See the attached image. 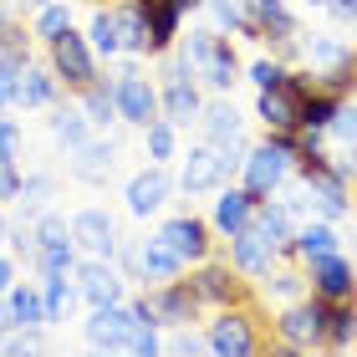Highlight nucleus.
<instances>
[{
    "instance_id": "1",
    "label": "nucleus",
    "mask_w": 357,
    "mask_h": 357,
    "mask_svg": "<svg viewBox=\"0 0 357 357\" xmlns=\"http://www.w3.org/2000/svg\"><path fill=\"white\" fill-rule=\"evenodd\" d=\"M149 321H153V312L143 301H133V306H123V301L92 306V317H87V347H97V352H128V347H133V337L149 327Z\"/></svg>"
},
{
    "instance_id": "2",
    "label": "nucleus",
    "mask_w": 357,
    "mask_h": 357,
    "mask_svg": "<svg viewBox=\"0 0 357 357\" xmlns=\"http://www.w3.org/2000/svg\"><path fill=\"white\" fill-rule=\"evenodd\" d=\"M301 153V143L296 138H271V143H261L250 158H245V189L255 194V199H266L271 189H281L286 184V169H291V158Z\"/></svg>"
},
{
    "instance_id": "3",
    "label": "nucleus",
    "mask_w": 357,
    "mask_h": 357,
    "mask_svg": "<svg viewBox=\"0 0 357 357\" xmlns=\"http://www.w3.org/2000/svg\"><path fill=\"white\" fill-rule=\"evenodd\" d=\"M67 230H72V245L97 255V261H112V255H118V225H112L107 209H97V204L77 209V215L67 220Z\"/></svg>"
},
{
    "instance_id": "4",
    "label": "nucleus",
    "mask_w": 357,
    "mask_h": 357,
    "mask_svg": "<svg viewBox=\"0 0 357 357\" xmlns=\"http://www.w3.org/2000/svg\"><path fill=\"white\" fill-rule=\"evenodd\" d=\"M52 72H56V82H67V87H87V82H97V61H92L87 36H77L72 26L61 31V36L52 41Z\"/></svg>"
},
{
    "instance_id": "5",
    "label": "nucleus",
    "mask_w": 357,
    "mask_h": 357,
    "mask_svg": "<svg viewBox=\"0 0 357 357\" xmlns=\"http://www.w3.org/2000/svg\"><path fill=\"white\" fill-rule=\"evenodd\" d=\"M112 97H118V118L133 123V128H149V123L158 118V92L143 82L133 67H128L118 82H112Z\"/></svg>"
},
{
    "instance_id": "6",
    "label": "nucleus",
    "mask_w": 357,
    "mask_h": 357,
    "mask_svg": "<svg viewBox=\"0 0 357 357\" xmlns=\"http://www.w3.org/2000/svg\"><path fill=\"white\" fill-rule=\"evenodd\" d=\"M169 194H174V178L164 164H149L143 174L128 178V189H123V199H128V215H153V209H164L169 204Z\"/></svg>"
},
{
    "instance_id": "7",
    "label": "nucleus",
    "mask_w": 357,
    "mask_h": 357,
    "mask_svg": "<svg viewBox=\"0 0 357 357\" xmlns=\"http://www.w3.org/2000/svg\"><path fill=\"white\" fill-rule=\"evenodd\" d=\"M301 97H306V87H296V82L266 87L261 102H255V112H261V123L271 128V133H291V128H301Z\"/></svg>"
},
{
    "instance_id": "8",
    "label": "nucleus",
    "mask_w": 357,
    "mask_h": 357,
    "mask_svg": "<svg viewBox=\"0 0 357 357\" xmlns=\"http://www.w3.org/2000/svg\"><path fill=\"white\" fill-rule=\"evenodd\" d=\"M306 61L327 77V92L352 82V46L337 41V36H312V41H306Z\"/></svg>"
},
{
    "instance_id": "9",
    "label": "nucleus",
    "mask_w": 357,
    "mask_h": 357,
    "mask_svg": "<svg viewBox=\"0 0 357 357\" xmlns=\"http://www.w3.org/2000/svg\"><path fill=\"white\" fill-rule=\"evenodd\" d=\"M77 296H82L87 306H112V301H123V275L107 261L87 255V261L77 266Z\"/></svg>"
},
{
    "instance_id": "10",
    "label": "nucleus",
    "mask_w": 357,
    "mask_h": 357,
    "mask_svg": "<svg viewBox=\"0 0 357 357\" xmlns=\"http://www.w3.org/2000/svg\"><path fill=\"white\" fill-rule=\"evenodd\" d=\"M225 174H230V158H225V149H215V143H199V149H189L178 184H184L189 194H199V189H215Z\"/></svg>"
},
{
    "instance_id": "11",
    "label": "nucleus",
    "mask_w": 357,
    "mask_h": 357,
    "mask_svg": "<svg viewBox=\"0 0 357 357\" xmlns=\"http://www.w3.org/2000/svg\"><path fill=\"white\" fill-rule=\"evenodd\" d=\"M158 240H164V245L178 255V261H204L209 255V240H204V220H194V215H174L164 230H158Z\"/></svg>"
},
{
    "instance_id": "12",
    "label": "nucleus",
    "mask_w": 357,
    "mask_h": 357,
    "mask_svg": "<svg viewBox=\"0 0 357 357\" xmlns=\"http://www.w3.org/2000/svg\"><path fill=\"white\" fill-rule=\"evenodd\" d=\"M204 133H209V143L215 149H225V158L230 164H240V149H245V128H240V112H235V102H215L204 112Z\"/></svg>"
},
{
    "instance_id": "13",
    "label": "nucleus",
    "mask_w": 357,
    "mask_h": 357,
    "mask_svg": "<svg viewBox=\"0 0 357 357\" xmlns=\"http://www.w3.org/2000/svg\"><path fill=\"white\" fill-rule=\"evenodd\" d=\"M275 332H281V342L291 352H301V347H321V306H291V312L275 321Z\"/></svg>"
},
{
    "instance_id": "14",
    "label": "nucleus",
    "mask_w": 357,
    "mask_h": 357,
    "mask_svg": "<svg viewBox=\"0 0 357 357\" xmlns=\"http://www.w3.org/2000/svg\"><path fill=\"white\" fill-rule=\"evenodd\" d=\"M209 352H220V357H250L255 352V332H250V321L245 317H235V312H225L215 327H209Z\"/></svg>"
},
{
    "instance_id": "15",
    "label": "nucleus",
    "mask_w": 357,
    "mask_h": 357,
    "mask_svg": "<svg viewBox=\"0 0 357 357\" xmlns=\"http://www.w3.org/2000/svg\"><path fill=\"white\" fill-rule=\"evenodd\" d=\"M312 286H317L321 301H347V296H352V266L342 261V250L312 261Z\"/></svg>"
},
{
    "instance_id": "16",
    "label": "nucleus",
    "mask_w": 357,
    "mask_h": 357,
    "mask_svg": "<svg viewBox=\"0 0 357 357\" xmlns=\"http://www.w3.org/2000/svg\"><path fill=\"white\" fill-rule=\"evenodd\" d=\"M0 301H6V312H0L6 327H46V301L36 286H10Z\"/></svg>"
},
{
    "instance_id": "17",
    "label": "nucleus",
    "mask_w": 357,
    "mask_h": 357,
    "mask_svg": "<svg viewBox=\"0 0 357 357\" xmlns=\"http://www.w3.org/2000/svg\"><path fill=\"white\" fill-rule=\"evenodd\" d=\"M194 112H199V92H194V82H189V67L174 61L169 67V87H164V118L169 123H189Z\"/></svg>"
},
{
    "instance_id": "18",
    "label": "nucleus",
    "mask_w": 357,
    "mask_h": 357,
    "mask_svg": "<svg viewBox=\"0 0 357 357\" xmlns=\"http://www.w3.org/2000/svg\"><path fill=\"white\" fill-rule=\"evenodd\" d=\"M112 158H118V143L87 138V143H77V149H72V174L82 178V184H102V178L112 174Z\"/></svg>"
},
{
    "instance_id": "19",
    "label": "nucleus",
    "mask_w": 357,
    "mask_h": 357,
    "mask_svg": "<svg viewBox=\"0 0 357 357\" xmlns=\"http://www.w3.org/2000/svg\"><path fill=\"white\" fill-rule=\"evenodd\" d=\"M143 306L153 312V321H189L194 317V291L189 286H174V281H158Z\"/></svg>"
},
{
    "instance_id": "20",
    "label": "nucleus",
    "mask_w": 357,
    "mask_h": 357,
    "mask_svg": "<svg viewBox=\"0 0 357 357\" xmlns=\"http://www.w3.org/2000/svg\"><path fill=\"white\" fill-rule=\"evenodd\" d=\"M271 255H275V245L255 230V225L235 230V271H245V275H271Z\"/></svg>"
},
{
    "instance_id": "21",
    "label": "nucleus",
    "mask_w": 357,
    "mask_h": 357,
    "mask_svg": "<svg viewBox=\"0 0 357 357\" xmlns=\"http://www.w3.org/2000/svg\"><path fill=\"white\" fill-rule=\"evenodd\" d=\"M112 21H118V41H123V52H153V26H149V10H143L138 0L118 6V10H112Z\"/></svg>"
},
{
    "instance_id": "22",
    "label": "nucleus",
    "mask_w": 357,
    "mask_h": 357,
    "mask_svg": "<svg viewBox=\"0 0 357 357\" xmlns=\"http://www.w3.org/2000/svg\"><path fill=\"white\" fill-rule=\"evenodd\" d=\"M255 204H261V199H255L250 189H225L220 199H215V225H220L225 235L245 230V225H250V215H255Z\"/></svg>"
},
{
    "instance_id": "23",
    "label": "nucleus",
    "mask_w": 357,
    "mask_h": 357,
    "mask_svg": "<svg viewBox=\"0 0 357 357\" xmlns=\"http://www.w3.org/2000/svg\"><path fill=\"white\" fill-rule=\"evenodd\" d=\"M133 266L143 271V275H149V281H174V275L178 271H184V261H178V255L164 245V240H143V245H138V255H133Z\"/></svg>"
},
{
    "instance_id": "24",
    "label": "nucleus",
    "mask_w": 357,
    "mask_h": 357,
    "mask_svg": "<svg viewBox=\"0 0 357 357\" xmlns=\"http://www.w3.org/2000/svg\"><path fill=\"white\" fill-rule=\"evenodd\" d=\"M250 26H255V36H275V41L296 36V21H291V10L281 0H250Z\"/></svg>"
},
{
    "instance_id": "25",
    "label": "nucleus",
    "mask_w": 357,
    "mask_h": 357,
    "mask_svg": "<svg viewBox=\"0 0 357 357\" xmlns=\"http://www.w3.org/2000/svg\"><path fill=\"white\" fill-rule=\"evenodd\" d=\"M250 225L261 230L275 250H286L291 240H296V225H291V204H255V215H250Z\"/></svg>"
},
{
    "instance_id": "26",
    "label": "nucleus",
    "mask_w": 357,
    "mask_h": 357,
    "mask_svg": "<svg viewBox=\"0 0 357 357\" xmlns=\"http://www.w3.org/2000/svg\"><path fill=\"white\" fill-rule=\"evenodd\" d=\"M15 102H21V107H52L56 102V72H41V67H31V61H26Z\"/></svg>"
},
{
    "instance_id": "27",
    "label": "nucleus",
    "mask_w": 357,
    "mask_h": 357,
    "mask_svg": "<svg viewBox=\"0 0 357 357\" xmlns=\"http://www.w3.org/2000/svg\"><path fill=\"white\" fill-rule=\"evenodd\" d=\"M357 337V317L347 312L342 301H327L321 306V342H332V347H347Z\"/></svg>"
},
{
    "instance_id": "28",
    "label": "nucleus",
    "mask_w": 357,
    "mask_h": 357,
    "mask_svg": "<svg viewBox=\"0 0 357 357\" xmlns=\"http://www.w3.org/2000/svg\"><path fill=\"white\" fill-rule=\"evenodd\" d=\"M291 245H296V250L306 255V261H321V255L342 250V240H337V230H332V225H301Z\"/></svg>"
},
{
    "instance_id": "29",
    "label": "nucleus",
    "mask_w": 357,
    "mask_h": 357,
    "mask_svg": "<svg viewBox=\"0 0 357 357\" xmlns=\"http://www.w3.org/2000/svg\"><path fill=\"white\" fill-rule=\"evenodd\" d=\"M82 112H87L92 128H107L112 118H118V97H112V87L87 82V87H82Z\"/></svg>"
},
{
    "instance_id": "30",
    "label": "nucleus",
    "mask_w": 357,
    "mask_h": 357,
    "mask_svg": "<svg viewBox=\"0 0 357 357\" xmlns=\"http://www.w3.org/2000/svg\"><path fill=\"white\" fill-rule=\"evenodd\" d=\"M41 301H46V327H52V321H67L72 301H77V286H67V275H46Z\"/></svg>"
},
{
    "instance_id": "31",
    "label": "nucleus",
    "mask_w": 357,
    "mask_h": 357,
    "mask_svg": "<svg viewBox=\"0 0 357 357\" xmlns=\"http://www.w3.org/2000/svg\"><path fill=\"white\" fill-rule=\"evenodd\" d=\"M52 174H31V178H21V194H15V199H21V209H26V220H36V215H46V209H52Z\"/></svg>"
},
{
    "instance_id": "32",
    "label": "nucleus",
    "mask_w": 357,
    "mask_h": 357,
    "mask_svg": "<svg viewBox=\"0 0 357 357\" xmlns=\"http://www.w3.org/2000/svg\"><path fill=\"white\" fill-rule=\"evenodd\" d=\"M194 301H230L235 296V281H230V271L225 266H209V271H199L194 275Z\"/></svg>"
},
{
    "instance_id": "33",
    "label": "nucleus",
    "mask_w": 357,
    "mask_h": 357,
    "mask_svg": "<svg viewBox=\"0 0 357 357\" xmlns=\"http://www.w3.org/2000/svg\"><path fill=\"white\" fill-rule=\"evenodd\" d=\"M52 133H56V143H67V149H77V143H87L92 123H87V112H82V107H61L56 118H52Z\"/></svg>"
},
{
    "instance_id": "34",
    "label": "nucleus",
    "mask_w": 357,
    "mask_h": 357,
    "mask_svg": "<svg viewBox=\"0 0 357 357\" xmlns=\"http://www.w3.org/2000/svg\"><path fill=\"white\" fill-rule=\"evenodd\" d=\"M36 266H41L46 275H72V271H77V245H72V240L36 245Z\"/></svg>"
},
{
    "instance_id": "35",
    "label": "nucleus",
    "mask_w": 357,
    "mask_h": 357,
    "mask_svg": "<svg viewBox=\"0 0 357 357\" xmlns=\"http://www.w3.org/2000/svg\"><path fill=\"white\" fill-rule=\"evenodd\" d=\"M209 10H215L220 26L240 31V36H255V26H250V0H209Z\"/></svg>"
},
{
    "instance_id": "36",
    "label": "nucleus",
    "mask_w": 357,
    "mask_h": 357,
    "mask_svg": "<svg viewBox=\"0 0 357 357\" xmlns=\"http://www.w3.org/2000/svg\"><path fill=\"white\" fill-rule=\"evenodd\" d=\"M87 36H92V52H102V56H118V52H123V41H118V21H112V10H97V15H92Z\"/></svg>"
},
{
    "instance_id": "37",
    "label": "nucleus",
    "mask_w": 357,
    "mask_h": 357,
    "mask_svg": "<svg viewBox=\"0 0 357 357\" xmlns=\"http://www.w3.org/2000/svg\"><path fill=\"white\" fill-rule=\"evenodd\" d=\"M67 26H72V10L67 6H36V31H31V36H41L46 46H52Z\"/></svg>"
},
{
    "instance_id": "38",
    "label": "nucleus",
    "mask_w": 357,
    "mask_h": 357,
    "mask_svg": "<svg viewBox=\"0 0 357 357\" xmlns=\"http://www.w3.org/2000/svg\"><path fill=\"white\" fill-rule=\"evenodd\" d=\"M337 112V97L332 92H306L301 97V128H327Z\"/></svg>"
},
{
    "instance_id": "39",
    "label": "nucleus",
    "mask_w": 357,
    "mask_h": 357,
    "mask_svg": "<svg viewBox=\"0 0 357 357\" xmlns=\"http://www.w3.org/2000/svg\"><path fill=\"white\" fill-rule=\"evenodd\" d=\"M143 133H149V158H153V164L174 158V123H169V118H153Z\"/></svg>"
},
{
    "instance_id": "40",
    "label": "nucleus",
    "mask_w": 357,
    "mask_h": 357,
    "mask_svg": "<svg viewBox=\"0 0 357 357\" xmlns=\"http://www.w3.org/2000/svg\"><path fill=\"white\" fill-rule=\"evenodd\" d=\"M15 158H21V123L6 118V107H0V169L15 164Z\"/></svg>"
},
{
    "instance_id": "41",
    "label": "nucleus",
    "mask_w": 357,
    "mask_h": 357,
    "mask_svg": "<svg viewBox=\"0 0 357 357\" xmlns=\"http://www.w3.org/2000/svg\"><path fill=\"white\" fill-rule=\"evenodd\" d=\"M327 133H332V138H342V143H352V149H357V107H342V102H337L332 123H327Z\"/></svg>"
},
{
    "instance_id": "42",
    "label": "nucleus",
    "mask_w": 357,
    "mask_h": 357,
    "mask_svg": "<svg viewBox=\"0 0 357 357\" xmlns=\"http://www.w3.org/2000/svg\"><path fill=\"white\" fill-rule=\"evenodd\" d=\"M250 82L255 87H281V82H291V77H286V67H281V61H255V67H250Z\"/></svg>"
},
{
    "instance_id": "43",
    "label": "nucleus",
    "mask_w": 357,
    "mask_h": 357,
    "mask_svg": "<svg viewBox=\"0 0 357 357\" xmlns=\"http://www.w3.org/2000/svg\"><path fill=\"white\" fill-rule=\"evenodd\" d=\"M271 291H275V296H281V301H296L301 296V275H275V281H271Z\"/></svg>"
},
{
    "instance_id": "44",
    "label": "nucleus",
    "mask_w": 357,
    "mask_h": 357,
    "mask_svg": "<svg viewBox=\"0 0 357 357\" xmlns=\"http://www.w3.org/2000/svg\"><path fill=\"white\" fill-rule=\"evenodd\" d=\"M128 352H143V357H153V352H158V332H153V321L133 337V347H128Z\"/></svg>"
},
{
    "instance_id": "45",
    "label": "nucleus",
    "mask_w": 357,
    "mask_h": 357,
    "mask_svg": "<svg viewBox=\"0 0 357 357\" xmlns=\"http://www.w3.org/2000/svg\"><path fill=\"white\" fill-rule=\"evenodd\" d=\"M21 194V174H15V164H6L0 169V199H15Z\"/></svg>"
},
{
    "instance_id": "46",
    "label": "nucleus",
    "mask_w": 357,
    "mask_h": 357,
    "mask_svg": "<svg viewBox=\"0 0 357 357\" xmlns=\"http://www.w3.org/2000/svg\"><path fill=\"white\" fill-rule=\"evenodd\" d=\"M327 10L337 15V21H347V26H357V0H327Z\"/></svg>"
},
{
    "instance_id": "47",
    "label": "nucleus",
    "mask_w": 357,
    "mask_h": 357,
    "mask_svg": "<svg viewBox=\"0 0 357 357\" xmlns=\"http://www.w3.org/2000/svg\"><path fill=\"white\" fill-rule=\"evenodd\" d=\"M199 347H204V342H199V337H194V332H178L174 342H169V352H184V357H194Z\"/></svg>"
},
{
    "instance_id": "48",
    "label": "nucleus",
    "mask_w": 357,
    "mask_h": 357,
    "mask_svg": "<svg viewBox=\"0 0 357 357\" xmlns=\"http://www.w3.org/2000/svg\"><path fill=\"white\" fill-rule=\"evenodd\" d=\"M15 286V266L6 261V255H0V296H6V291Z\"/></svg>"
},
{
    "instance_id": "49",
    "label": "nucleus",
    "mask_w": 357,
    "mask_h": 357,
    "mask_svg": "<svg viewBox=\"0 0 357 357\" xmlns=\"http://www.w3.org/2000/svg\"><path fill=\"white\" fill-rule=\"evenodd\" d=\"M0 6H36V0H0Z\"/></svg>"
},
{
    "instance_id": "50",
    "label": "nucleus",
    "mask_w": 357,
    "mask_h": 357,
    "mask_svg": "<svg viewBox=\"0 0 357 357\" xmlns=\"http://www.w3.org/2000/svg\"><path fill=\"white\" fill-rule=\"evenodd\" d=\"M6 235H10V230H6V215H0V245H6Z\"/></svg>"
},
{
    "instance_id": "51",
    "label": "nucleus",
    "mask_w": 357,
    "mask_h": 357,
    "mask_svg": "<svg viewBox=\"0 0 357 357\" xmlns=\"http://www.w3.org/2000/svg\"><path fill=\"white\" fill-rule=\"evenodd\" d=\"M347 174H357V158H352V164H347Z\"/></svg>"
},
{
    "instance_id": "52",
    "label": "nucleus",
    "mask_w": 357,
    "mask_h": 357,
    "mask_svg": "<svg viewBox=\"0 0 357 357\" xmlns=\"http://www.w3.org/2000/svg\"><path fill=\"white\" fill-rule=\"evenodd\" d=\"M0 26H6V6H0Z\"/></svg>"
},
{
    "instance_id": "53",
    "label": "nucleus",
    "mask_w": 357,
    "mask_h": 357,
    "mask_svg": "<svg viewBox=\"0 0 357 357\" xmlns=\"http://www.w3.org/2000/svg\"><path fill=\"white\" fill-rule=\"evenodd\" d=\"M0 332H6V321H0Z\"/></svg>"
}]
</instances>
